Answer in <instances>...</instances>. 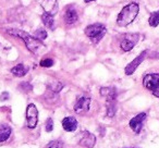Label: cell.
<instances>
[{
  "label": "cell",
  "mask_w": 159,
  "mask_h": 148,
  "mask_svg": "<svg viewBox=\"0 0 159 148\" xmlns=\"http://www.w3.org/2000/svg\"><path fill=\"white\" fill-rule=\"evenodd\" d=\"M8 34H11V35L19 37L24 42L26 48L31 51L33 55L35 56H40L42 53L45 52L46 50V46L43 44L42 40H38L37 38H35L34 36L27 34L26 32L21 31V29H7Z\"/></svg>",
  "instance_id": "cell-1"
},
{
  "label": "cell",
  "mask_w": 159,
  "mask_h": 148,
  "mask_svg": "<svg viewBox=\"0 0 159 148\" xmlns=\"http://www.w3.org/2000/svg\"><path fill=\"white\" fill-rule=\"evenodd\" d=\"M139 11V6L136 2H131L123 7V9L120 11L117 18V24L121 27H125L130 25L135 18L137 16Z\"/></svg>",
  "instance_id": "cell-2"
},
{
  "label": "cell",
  "mask_w": 159,
  "mask_h": 148,
  "mask_svg": "<svg viewBox=\"0 0 159 148\" xmlns=\"http://www.w3.org/2000/svg\"><path fill=\"white\" fill-rule=\"evenodd\" d=\"M107 32V29L104 24L102 23H94L89 26H86V29H84V33L94 44H97L100 42L102 37L105 36Z\"/></svg>",
  "instance_id": "cell-3"
},
{
  "label": "cell",
  "mask_w": 159,
  "mask_h": 148,
  "mask_svg": "<svg viewBox=\"0 0 159 148\" xmlns=\"http://www.w3.org/2000/svg\"><path fill=\"white\" fill-rule=\"evenodd\" d=\"M143 85L154 96L159 98V73H150L144 76Z\"/></svg>",
  "instance_id": "cell-4"
},
{
  "label": "cell",
  "mask_w": 159,
  "mask_h": 148,
  "mask_svg": "<svg viewBox=\"0 0 159 148\" xmlns=\"http://www.w3.org/2000/svg\"><path fill=\"white\" fill-rule=\"evenodd\" d=\"M76 143L83 147L93 148L96 144V136L89 131H81L76 135Z\"/></svg>",
  "instance_id": "cell-5"
},
{
  "label": "cell",
  "mask_w": 159,
  "mask_h": 148,
  "mask_svg": "<svg viewBox=\"0 0 159 148\" xmlns=\"http://www.w3.org/2000/svg\"><path fill=\"white\" fill-rule=\"evenodd\" d=\"M139 40V34H124L122 36V39L120 42V48L123 51L128 52V51L132 50Z\"/></svg>",
  "instance_id": "cell-6"
},
{
  "label": "cell",
  "mask_w": 159,
  "mask_h": 148,
  "mask_svg": "<svg viewBox=\"0 0 159 148\" xmlns=\"http://www.w3.org/2000/svg\"><path fill=\"white\" fill-rule=\"evenodd\" d=\"M38 123V110L34 104H30L26 108V125L29 128H35Z\"/></svg>",
  "instance_id": "cell-7"
},
{
  "label": "cell",
  "mask_w": 159,
  "mask_h": 148,
  "mask_svg": "<svg viewBox=\"0 0 159 148\" xmlns=\"http://www.w3.org/2000/svg\"><path fill=\"white\" fill-rule=\"evenodd\" d=\"M91 107V98L89 96H81L77 98L76 102L74 105V111L77 114H85L89 110Z\"/></svg>",
  "instance_id": "cell-8"
},
{
  "label": "cell",
  "mask_w": 159,
  "mask_h": 148,
  "mask_svg": "<svg viewBox=\"0 0 159 148\" xmlns=\"http://www.w3.org/2000/svg\"><path fill=\"white\" fill-rule=\"evenodd\" d=\"M147 50H144L143 52L141 53V55H139L136 58H135L134 60H133L132 62H130V63L128 64V65L125 66V74L126 75H132L133 73L135 72V70H136L137 68H139V65L142 63V62L145 60L146 56H147Z\"/></svg>",
  "instance_id": "cell-9"
},
{
  "label": "cell",
  "mask_w": 159,
  "mask_h": 148,
  "mask_svg": "<svg viewBox=\"0 0 159 148\" xmlns=\"http://www.w3.org/2000/svg\"><path fill=\"white\" fill-rule=\"evenodd\" d=\"M146 119V113L142 112L139 113L137 115H135L134 118L130 120V128H132V131L136 134H139L142 131V128H143V123Z\"/></svg>",
  "instance_id": "cell-10"
},
{
  "label": "cell",
  "mask_w": 159,
  "mask_h": 148,
  "mask_svg": "<svg viewBox=\"0 0 159 148\" xmlns=\"http://www.w3.org/2000/svg\"><path fill=\"white\" fill-rule=\"evenodd\" d=\"M39 3L44 11L51 16H55L58 12V1L57 0H39Z\"/></svg>",
  "instance_id": "cell-11"
},
{
  "label": "cell",
  "mask_w": 159,
  "mask_h": 148,
  "mask_svg": "<svg viewBox=\"0 0 159 148\" xmlns=\"http://www.w3.org/2000/svg\"><path fill=\"white\" fill-rule=\"evenodd\" d=\"M79 20V14L74 6H69L64 12V22L66 25H73Z\"/></svg>",
  "instance_id": "cell-12"
},
{
  "label": "cell",
  "mask_w": 159,
  "mask_h": 148,
  "mask_svg": "<svg viewBox=\"0 0 159 148\" xmlns=\"http://www.w3.org/2000/svg\"><path fill=\"white\" fill-rule=\"evenodd\" d=\"M61 123L63 130L66 132H74L77 128V121L74 117H66Z\"/></svg>",
  "instance_id": "cell-13"
},
{
  "label": "cell",
  "mask_w": 159,
  "mask_h": 148,
  "mask_svg": "<svg viewBox=\"0 0 159 148\" xmlns=\"http://www.w3.org/2000/svg\"><path fill=\"white\" fill-rule=\"evenodd\" d=\"M100 95L104 96L107 101H113L117 100V89L115 87H102Z\"/></svg>",
  "instance_id": "cell-14"
},
{
  "label": "cell",
  "mask_w": 159,
  "mask_h": 148,
  "mask_svg": "<svg viewBox=\"0 0 159 148\" xmlns=\"http://www.w3.org/2000/svg\"><path fill=\"white\" fill-rule=\"evenodd\" d=\"M27 72H29V69H27L26 66L22 63L16 64V66H13V68L11 69V73L14 76H18V78H22V76H24Z\"/></svg>",
  "instance_id": "cell-15"
},
{
  "label": "cell",
  "mask_w": 159,
  "mask_h": 148,
  "mask_svg": "<svg viewBox=\"0 0 159 148\" xmlns=\"http://www.w3.org/2000/svg\"><path fill=\"white\" fill-rule=\"evenodd\" d=\"M11 128L7 124H0V143L6 141L11 135Z\"/></svg>",
  "instance_id": "cell-16"
},
{
  "label": "cell",
  "mask_w": 159,
  "mask_h": 148,
  "mask_svg": "<svg viewBox=\"0 0 159 148\" xmlns=\"http://www.w3.org/2000/svg\"><path fill=\"white\" fill-rule=\"evenodd\" d=\"M42 21L47 29H55V19H53V16L44 12V13L42 14Z\"/></svg>",
  "instance_id": "cell-17"
},
{
  "label": "cell",
  "mask_w": 159,
  "mask_h": 148,
  "mask_svg": "<svg viewBox=\"0 0 159 148\" xmlns=\"http://www.w3.org/2000/svg\"><path fill=\"white\" fill-rule=\"evenodd\" d=\"M48 88L50 89L51 92H53V93H59V92L63 88V84L60 83L59 81H57V80H51V81H49V83H48Z\"/></svg>",
  "instance_id": "cell-18"
},
{
  "label": "cell",
  "mask_w": 159,
  "mask_h": 148,
  "mask_svg": "<svg viewBox=\"0 0 159 148\" xmlns=\"http://www.w3.org/2000/svg\"><path fill=\"white\" fill-rule=\"evenodd\" d=\"M116 110H117V100L107 101V115L109 118H112L116 114Z\"/></svg>",
  "instance_id": "cell-19"
},
{
  "label": "cell",
  "mask_w": 159,
  "mask_h": 148,
  "mask_svg": "<svg viewBox=\"0 0 159 148\" xmlns=\"http://www.w3.org/2000/svg\"><path fill=\"white\" fill-rule=\"evenodd\" d=\"M148 23L152 27H157L159 24V10L156 12H152L148 19Z\"/></svg>",
  "instance_id": "cell-20"
},
{
  "label": "cell",
  "mask_w": 159,
  "mask_h": 148,
  "mask_svg": "<svg viewBox=\"0 0 159 148\" xmlns=\"http://www.w3.org/2000/svg\"><path fill=\"white\" fill-rule=\"evenodd\" d=\"M34 37L43 42V40H45L47 38V32L45 31V29H38L34 32Z\"/></svg>",
  "instance_id": "cell-21"
},
{
  "label": "cell",
  "mask_w": 159,
  "mask_h": 148,
  "mask_svg": "<svg viewBox=\"0 0 159 148\" xmlns=\"http://www.w3.org/2000/svg\"><path fill=\"white\" fill-rule=\"evenodd\" d=\"M19 89H20L21 92H23V93L27 94V93H30V92H32L33 86L27 82H22L20 85H19Z\"/></svg>",
  "instance_id": "cell-22"
},
{
  "label": "cell",
  "mask_w": 159,
  "mask_h": 148,
  "mask_svg": "<svg viewBox=\"0 0 159 148\" xmlns=\"http://www.w3.org/2000/svg\"><path fill=\"white\" fill-rule=\"evenodd\" d=\"M46 148H63V143L61 141H51L50 143H48L46 145Z\"/></svg>",
  "instance_id": "cell-23"
},
{
  "label": "cell",
  "mask_w": 159,
  "mask_h": 148,
  "mask_svg": "<svg viewBox=\"0 0 159 148\" xmlns=\"http://www.w3.org/2000/svg\"><path fill=\"white\" fill-rule=\"evenodd\" d=\"M39 64L43 68H51L53 65V60L50 58H46V59H43Z\"/></svg>",
  "instance_id": "cell-24"
},
{
  "label": "cell",
  "mask_w": 159,
  "mask_h": 148,
  "mask_svg": "<svg viewBox=\"0 0 159 148\" xmlns=\"http://www.w3.org/2000/svg\"><path fill=\"white\" fill-rule=\"evenodd\" d=\"M45 128H46L47 132H51L53 128V120L51 118H48L46 121V124H45Z\"/></svg>",
  "instance_id": "cell-25"
},
{
  "label": "cell",
  "mask_w": 159,
  "mask_h": 148,
  "mask_svg": "<svg viewBox=\"0 0 159 148\" xmlns=\"http://www.w3.org/2000/svg\"><path fill=\"white\" fill-rule=\"evenodd\" d=\"M8 99H9V94H8L7 92H5V93H2L0 95V100H1V101H5V100H8Z\"/></svg>",
  "instance_id": "cell-26"
},
{
  "label": "cell",
  "mask_w": 159,
  "mask_h": 148,
  "mask_svg": "<svg viewBox=\"0 0 159 148\" xmlns=\"http://www.w3.org/2000/svg\"><path fill=\"white\" fill-rule=\"evenodd\" d=\"M93 1H96V0H84L85 3H89V2H93Z\"/></svg>",
  "instance_id": "cell-27"
},
{
  "label": "cell",
  "mask_w": 159,
  "mask_h": 148,
  "mask_svg": "<svg viewBox=\"0 0 159 148\" xmlns=\"http://www.w3.org/2000/svg\"><path fill=\"white\" fill-rule=\"evenodd\" d=\"M131 148H139V147H131Z\"/></svg>",
  "instance_id": "cell-28"
}]
</instances>
